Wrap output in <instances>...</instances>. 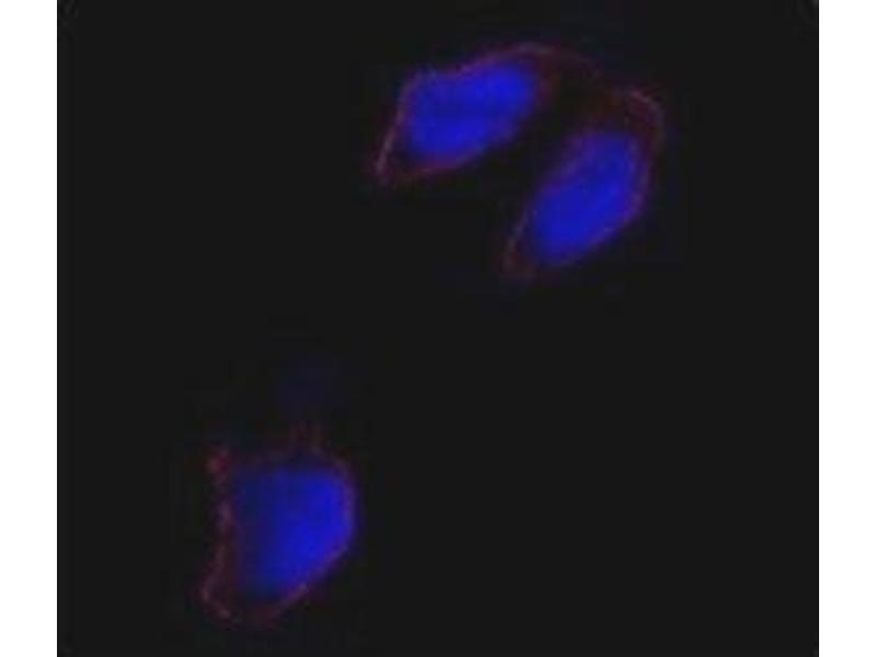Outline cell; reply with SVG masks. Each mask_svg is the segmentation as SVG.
<instances>
[{
  "label": "cell",
  "mask_w": 876,
  "mask_h": 657,
  "mask_svg": "<svg viewBox=\"0 0 876 657\" xmlns=\"http://www.w3.org/2000/svg\"><path fill=\"white\" fill-rule=\"evenodd\" d=\"M218 585L229 611L279 616L342 558L356 528L345 466L321 451L288 450L240 462L220 482Z\"/></svg>",
  "instance_id": "6da1fadb"
},
{
  "label": "cell",
  "mask_w": 876,
  "mask_h": 657,
  "mask_svg": "<svg viewBox=\"0 0 876 657\" xmlns=\"http://www.w3.org/2000/svg\"><path fill=\"white\" fill-rule=\"evenodd\" d=\"M595 71L573 50L520 43L417 72L401 91L376 174L391 184L462 166L510 139L565 83Z\"/></svg>",
  "instance_id": "7a4b0ae2"
},
{
  "label": "cell",
  "mask_w": 876,
  "mask_h": 657,
  "mask_svg": "<svg viewBox=\"0 0 876 657\" xmlns=\"http://www.w3.org/2000/svg\"><path fill=\"white\" fill-rule=\"evenodd\" d=\"M644 110L631 93L602 96L523 210L506 249L507 267L535 273L564 266L636 217L650 168Z\"/></svg>",
  "instance_id": "3957f363"
}]
</instances>
